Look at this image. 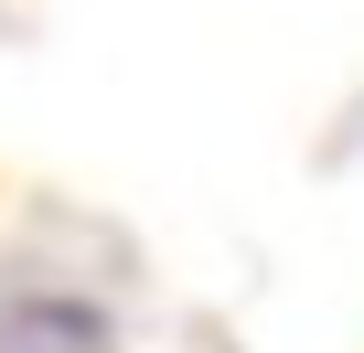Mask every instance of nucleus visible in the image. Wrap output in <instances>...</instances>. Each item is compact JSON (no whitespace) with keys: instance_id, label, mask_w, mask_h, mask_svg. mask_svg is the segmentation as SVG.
<instances>
[{"instance_id":"nucleus-1","label":"nucleus","mask_w":364,"mask_h":353,"mask_svg":"<svg viewBox=\"0 0 364 353\" xmlns=\"http://www.w3.org/2000/svg\"><path fill=\"white\" fill-rule=\"evenodd\" d=\"M0 353H107V310L65 289H11L0 300Z\"/></svg>"}]
</instances>
